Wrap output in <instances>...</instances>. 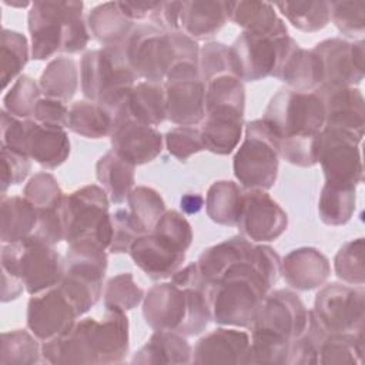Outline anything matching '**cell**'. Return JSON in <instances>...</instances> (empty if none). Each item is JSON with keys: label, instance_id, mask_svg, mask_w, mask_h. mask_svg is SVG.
I'll return each instance as SVG.
<instances>
[{"label": "cell", "instance_id": "83f0119b", "mask_svg": "<svg viewBox=\"0 0 365 365\" xmlns=\"http://www.w3.org/2000/svg\"><path fill=\"white\" fill-rule=\"evenodd\" d=\"M127 120L151 127L160 125L165 120L164 86L145 80L137 81L128 91L123 106L120 123Z\"/></svg>", "mask_w": 365, "mask_h": 365}, {"label": "cell", "instance_id": "f5cc1de1", "mask_svg": "<svg viewBox=\"0 0 365 365\" xmlns=\"http://www.w3.org/2000/svg\"><path fill=\"white\" fill-rule=\"evenodd\" d=\"M198 68L200 76L204 83L211 78L225 74L234 73L230 56V46L221 41H208L200 48L198 57Z\"/></svg>", "mask_w": 365, "mask_h": 365}, {"label": "cell", "instance_id": "8fae6325", "mask_svg": "<svg viewBox=\"0 0 365 365\" xmlns=\"http://www.w3.org/2000/svg\"><path fill=\"white\" fill-rule=\"evenodd\" d=\"M1 145L26 154L46 170L60 167L70 155V138L66 128L17 118L1 108Z\"/></svg>", "mask_w": 365, "mask_h": 365}, {"label": "cell", "instance_id": "603a6c76", "mask_svg": "<svg viewBox=\"0 0 365 365\" xmlns=\"http://www.w3.org/2000/svg\"><path fill=\"white\" fill-rule=\"evenodd\" d=\"M251 345L248 332L235 327L215 328L192 348L194 364H247Z\"/></svg>", "mask_w": 365, "mask_h": 365}, {"label": "cell", "instance_id": "b9f144b4", "mask_svg": "<svg viewBox=\"0 0 365 365\" xmlns=\"http://www.w3.org/2000/svg\"><path fill=\"white\" fill-rule=\"evenodd\" d=\"M31 331L13 329L1 334L0 364L30 365L41 361V345Z\"/></svg>", "mask_w": 365, "mask_h": 365}, {"label": "cell", "instance_id": "7402d4cb", "mask_svg": "<svg viewBox=\"0 0 365 365\" xmlns=\"http://www.w3.org/2000/svg\"><path fill=\"white\" fill-rule=\"evenodd\" d=\"M110 141L111 150L134 167L151 163L164 148V137L155 127L131 120L120 123L113 130Z\"/></svg>", "mask_w": 365, "mask_h": 365}, {"label": "cell", "instance_id": "6da1fadb", "mask_svg": "<svg viewBox=\"0 0 365 365\" xmlns=\"http://www.w3.org/2000/svg\"><path fill=\"white\" fill-rule=\"evenodd\" d=\"M208 282L197 262L177 269L168 282L153 285L143 299V317L153 331H171L184 336L200 335L211 321Z\"/></svg>", "mask_w": 365, "mask_h": 365}, {"label": "cell", "instance_id": "e0dca14e", "mask_svg": "<svg viewBox=\"0 0 365 365\" xmlns=\"http://www.w3.org/2000/svg\"><path fill=\"white\" fill-rule=\"evenodd\" d=\"M78 317L73 302L63 289L56 285L30 297L26 322L29 331H31L37 339L46 342L70 331Z\"/></svg>", "mask_w": 365, "mask_h": 365}, {"label": "cell", "instance_id": "cb8c5ba5", "mask_svg": "<svg viewBox=\"0 0 365 365\" xmlns=\"http://www.w3.org/2000/svg\"><path fill=\"white\" fill-rule=\"evenodd\" d=\"M281 275L294 289H318L331 275L329 259L315 247H299L281 259Z\"/></svg>", "mask_w": 365, "mask_h": 365}, {"label": "cell", "instance_id": "4dcf8cb0", "mask_svg": "<svg viewBox=\"0 0 365 365\" xmlns=\"http://www.w3.org/2000/svg\"><path fill=\"white\" fill-rule=\"evenodd\" d=\"M135 24L123 14L117 1L97 4L87 14L88 31L103 47L124 44Z\"/></svg>", "mask_w": 365, "mask_h": 365}, {"label": "cell", "instance_id": "d6a6232c", "mask_svg": "<svg viewBox=\"0 0 365 365\" xmlns=\"http://www.w3.org/2000/svg\"><path fill=\"white\" fill-rule=\"evenodd\" d=\"M245 190L235 181L218 180L212 182L205 195V211L208 218L220 225L237 227Z\"/></svg>", "mask_w": 365, "mask_h": 365}, {"label": "cell", "instance_id": "d590c367", "mask_svg": "<svg viewBox=\"0 0 365 365\" xmlns=\"http://www.w3.org/2000/svg\"><path fill=\"white\" fill-rule=\"evenodd\" d=\"M228 17L242 31L269 33L287 27L284 20L277 14L274 4L267 1H228Z\"/></svg>", "mask_w": 365, "mask_h": 365}, {"label": "cell", "instance_id": "484cf974", "mask_svg": "<svg viewBox=\"0 0 365 365\" xmlns=\"http://www.w3.org/2000/svg\"><path fill=\"white\" fill-rule=\"evenodd\" d=\"M258 242L244 235H235L205 248L195 261L202 278L210 284L217 281L227 269L254 258Z\"/></svg>", "mask_w": 365, "mask_h": 365}, {"label": "cell", "instance_id": "30bf717a", "mask_svg": "<svg viewBox=\"0 0 365 365\" xmlns=\"http://www.w3.org/2000/svg\"><path fill=\"white\" fill-rule=\"evenodd\" d=\"M1 271L19 278L29 295L44 292L60 284L64 274V258L36 237L20 242L1 244Z\"/></svg>", "mask_w": 365, "mask_h": 365}, {"label": "cell", "instance_id": "94428289", "mask_svg": "<svg viewBox=\"0 0 365 365\" xmlns=\"http://www.w3.org/2000/svg\"><path fill=\"white\" fill-rule=\"evenodd\" d=\"M123 14L131 21H141L151 17L158 1H117Z\"/></svg>", "mask_w": 365, "mask_h": 365}, {"label": "cell", "instance_id": "277c9868", "mask_svg": "<svg viewBox=\"0 0 365 365\" xmlns=\"http://www.w3.org/2000/svg\"><path fill=\"white\" fill-rule=\"evenodd\" d=\"M31 58L41 61L57 53L83 51L91 34L83 1H34L27 14Z\"/></svg>", "mask_w": 365, "mask_h": 365}, {"label": "cell", "instance_id": "52a82bcc", "mask_svg": "<svg viewBox=\"0 0 365 365\" xmlns=\"http://www.w3.org/2000/svg\"><path fill=\"white\" fill-rule=\"evenodd\" d=\"M108 205L107 192L97 184H87L66 194L60 205V214L67 245L93 242L108 251L113 235Z\"/></svg>", "mask_w": 365, "mask_h": 365}, {"label": "cell", "instance_id": "f6af8a7d", "mask_svg": "<svg viewBox=\"0 0 365 365\" xmlns=\"http://www.w3.org/2000/svg\"><path fill=\"white\" fill-rule=\"evenodd\" d=\"M328 334L321 327L312 309H309V318L305 329L291 342L287 365H311L318 364V355L322 341Z\"/></svg>", "mask_w": 365, "mask_h": 365}, {"label": "cell", "instance_id": "91938a15", "mask_svg": "<svg viewBox=\"0 0 365 365\" xmlns=\"http://www.w3.org/2000/svg\"><path fill=\"white\" fill-rule=\"evenodd\" d=\"M181 9L182 1H158L150 21L153 26L164 31H180Z\"/></svg>", "mask_w": 365, "mask_h": 365}, {"label": "cell", "instance_id": "3957f363", "mask_svg": "<svg viewBox=\"0 0 365 365\" xmlns=\"http://www.w3.org/2000/svg\"><path fill=\"white\" fill-rule=\"evenodd\" d=\"M309 309L291 289H271L250 327L247 364L287 365L291 342L305 329Z\"/></svg>", "mask_w": 365, "mask_h": 365}, {"label": "cell", "instance_id": "f907efd6", "mask_svg": "<svg viewBox=\"0 0 365 365\" xmlns=\"http://www.w3.org/2000/svg\"><path fill=\"white\" fill-rule=\"evenodd\" d=\"M331 21L346 37H358L365 31V1H329Z\"/></svg>", "mask_w": 365, "mask_h": 365}, {"label": "cell", "instance_id": "816d5d0a", "mask_svg": "<svg viewBox=\"0 0 365 365\" xmlns=\"http://www.w3.org/2000/svg\"><path fill=\"white\" fill-rule=\"evenodd\" d=\"M167 151L180 161H187L191 155L204 151L200 127L177 125L164 135Z\"/></svg>", "mask_w": 365, "mask_h": 365}, {"label": "cell", "instance_id": "7c38bea8", "mask_svg": "<svg viewBox=\"0 0 365 365\" xmlns=\"http://www.w3.org/2000/svg\"><path fill=\"white\" fill-rule=\"evenodd\" d=\"M107 262V250L97 244H68L64 257V274L58 287L73 302L80 317L88 312L103 295Z\"/></svg>", "mask_w": 365, "mask_h": 365}, {"label": "cell", "instance_id": "60d3db41", "mask_svg": "<svg viewBox=\"0 0 365 365\" xmlns=\"http://www.w3.org/2000/svg\"><path fill=\"white\" fill-rule=\"evenodd\" d=\"M274 7L298 30L315 33L331 21L329 1H281Z\"/></svg>", "mask_w": 365, "mask_h": 365}, {"label": "cell", "instance_id": "9a60e30c", "mask_svg": "<svg viewBox=\"0 0 365 365\" xmlns=\"http://www.w3.org/2000/svg\"><path fill=\"white\" fill-rule=\"evenodd\" d=\"M312 312L327 334L364 331V285H348L342 282L324 284L315 295Z\"/></svg>", "mask_w": 365, "mask_h": 365}, {"label": "cell", "instance_id": "4316f807", "mask_svg": "<svg viewBox=\"0 0 365 365\" xmlns=\"http://www.w3.org/2000/svg\"><path fill=\"white\" fill-rule=\"evenodd\" d=\"M228 20V1L188 0L182 1L180 31L195 41L207 40L215 36Z\"/></svg>", "mask_w": 365, "mask_h": 365}, {"label": "cell", "instance_id": "9f6ffc18", "mask_svg": "<svg viewBox=\"0 0 365 365\" xmlns=\"http://www.w3.org/2000/svg\"><path fill=\"white\" fill-rule=\"evenodd\" d=\"M317 135L279 140V158L297 167L317 165Z\"/></svg>", "mask_w": 365, "mask_h": 365}, {"label": "cell", "instance_id": "6f0895ef", "mask_svg": "<svg viewBox=\"0 0 365 365\" xmlns=\"http://www.w3.org/2000/svg\"><path fill=\"white\" fill-rule=\"evenodd\" d=\"M31 118L41 124L68 128V106L57 98L43 96L36 104Z\"/></svg>", "mask_w": 365, "mask_h": 365}, {"label": "cell", "instance_id": "681fc988", "mask_svg": "<svg viewBox=\"0 0 365 365\" xmlns=\"http://www.w3.org/2000/svg\"><path fill=\"white\" fill-rule=\"evenodd\" d=\"M64 195L56 177L47 171L34 174L23 190V197L38 211L60 208Z\"/></svg>", "mask_w": 365, "mask_h": 365}, {"label": "cell", "instance_id": "ac0fdd59", "mask_svg": "<svg viewBox=\"0 0 365 365\" xmlns=\"http://www.w3.org/2000/svg\"><path fill=\"white\" fill-rule=\"evenodd\" d=\"M237 227L252 242H269L287 231L288 215L267 191L245 190Z\"/></svg>", "mask_w": 365, "mask_h": 365}, {"label": "cell", "instance_id": "8d00e7d4", "mask_svg": "<svg viewBox=\"0 0 365 365\" xmlns=\"http://www.w3.org/2000/svg\"><path fill=\"white\" fill-rule=\"evenodd\" d=\"M80 73L70 57H56L40 74L38 86L43 96L68 103L78 90Z\"/></svg>", "mask_w": 365, "mask_h": 365}, {"label": "cell", "instance_id": "ee69618b", "mask_svg": "<svg viewBox=\"0 0 365 365\" xmlns=\"http://www.w3.org/2000/svg\"><path fill=\"white\" fill-rule=\"evenodd\" d=\"M215 107H227L244 113V81L234 73L220 74L205 83V110Z\"/></svg>", "mask_w": 365, "mask_h": 365}, {"label": "cell", "instance_id": "e7e4bbea", "mask_svg": "<svg viewBox=\"0 0 365 365\" xmlns=\"http://www.w3.org/2000/svg\"><path fill=\"white\" fill-rule=\"evenodd\" d=\"M3 4L6 6H10V7H19V9H24V7H30L31 3L29 1H7V0H3Z\"/></svg>", "mask_w": 365, "mask_h": 365}, {"label": "cell", "instance_id": "db71d44e", "mask_svg": "<svg viewBox=\"0 0 365 365\" xmlns=\"http://www.w3.org/2000/svg\"><path fill=\"white\" fill-rule=\"evenodd\" d=\"M113 222V235L108 247V252L111 254H124L128 252L133 242L143 235V230L138 227L135 220L133 218L128 208H117L111 214Z\"/></svg>", "mask_w": 365, "mask_h": 365}, {"label": "cell", "instance_id": "4fadbf2b", "mask_svg": "<svg viewBox=\"0 0 365 365\" xmlns=\"http://www.w3.org/2000/svg\"><path fill=\"white\" fill-rule=\"evenodd\" d=\"M262 118L279 140L315 137L325 127V111L317 91L278 90L269 100Z\"/></svg>", "mask_w": 365, "mask_h": 365}, {"label": "cell", "instance_id": "680465c9", "mask_svg": "<svg viewBox=\"0 0 365 365\" xmlns=\"http://www.w3.org/2000/svg\"><path fill=\"white\" fill-rule=\"evenodd\" d=\"M33 237L50 245H56L64 240V227L60 208L38 211V221Z\"/></svg>", "mask_w": 365, "mask_h": 365}, {"label": "cell", "instance_id": "ab89813d", "mask_svg": "<svg viewBox=\"0 0 365 365\" xmlns=\"http://www.w3.org/2000/svg\"><path fill=\"white\" fill-rule=\"evenodd\" d=\"M364 331L349 334H328L321 344L318 364L359 365L364 362Z\"/></svg>", "mask_w": 365, "mask_h": 365}, {"label": "cell", "instance_id": "5bb4252c", "mask_svg": "<svg viewBox=\"0 0 365 365\" xmlns=\"http://www.w3.org/2000/svg\"><path fill=\"white\" fill-rule=\"evenodd\" d=\"M362 138L354 133L324 127L317 135V164L321 165L325 182L356 188L364 180L361 155Z\"/></svg>", "mask_w": 365, "mask_h": 365}, {"label": "cell", "instance_id": "44dd1931", "mask_svg": "<svg viewBox=\"0 0 365 365\" xmlns=\"http://www.w3.org/2000/svg\"><path fill=\"white\" fill-rule=\"evenodd\" d=\"M325 111V127L341 128L364 137L365 101L354 86H321L317 90Z\"/></svg>", "mask_w": 365, "mask_h": 365}, {"label": "cell", "instance_id": "74e56055", "mask_svg": "<svg viewBox=\"0 0 365 365\" xmlns=\"http://www.w3.org/2000/svg\"><path fill=\"white\" fill-rule=\"evenodd\" d=\"M356 208V188L325 182L318 198L319 220L329 227L345 225Z\"/></svg>", "mask_w": 365, "mask_h": 365}, {"label": "cell", "instance_id": "ffe728a7", "mask_svg": "<svg viewBox=\"0 0 365 365\" xmlns=\"http://www.w3.org/2000/svg\"><path fill=\"white\" fill-rule=\"evenodd\" d=\"M133 262L153 281L170 278L185 261L187 250L153 230L140 235L128 251Z\"/></svg>", "mask_w": 365, "mask_h": 365}, {"label": "cell", "instance_id": "e575fe53", "mask_svg": "<svg viewBox=\"0 0 365 365\" xmlns=\"http://www.w3.org/2000/svg\"><path fill=\"white\" fill-rule=\"evenodd\" d=\"M135 167L113 150L101 155L96 164V177L114 204L127 201L135 182Z\"/></svg>", "mask_w": 365, "mask_h": 365}, {"label": "cell", "instance_id": "d4e9b609", "mask_svg": "<svg viewBox=\"0 0 365 365\" xmlns=\"http://www.w3.org/2000/svg\"><path fill=\"white\" fill-rule=\"evenodd\" d=\"M242 133L244 113L234 108H207L200 124L204 150L217 155L231 154L240 145Z\"/></svg>", "mask_w": 365, "mask_h": 365}, {"label": "cell", "instance_id": "1f68e13d", "mask_svg": "<svg viewBox=\"0 0 365 365\" xmlns=\"http://www.w3.org/2000/svg\"><path fill=\"white\" fill-rule=\"evenodd\" d=\"M0 212L1 244L20 242L33 235L38 221V210L24 197L1 195Z\"/></svg>", "mask_w": 365, "mask_h": 365}, {"label": "cell", "instance_id": "d6986e66", "mask_svg": "<svg viewBox=\"0 0 365 365\" xmlns=\"http://www.w3.org/2000/svg\"><path fill=\"white\" fill-rule=\"evenodd\" d=\"M324 70L322 86H356L364 80L365 41L341 37L322 40L314 46Z\"/></svg>", "mask_w": 365, "mask_h": 365}, {"label": "cell", "instance_id": "f1b7e54d", "mask_svg": "<svg viewBox=\"0 0 365 365\" xmlns=\"http://www.w3.org/2000/svg\"><path fill=\"white\" fill-rule=\"evenodd\" d=\"M131 364H192V348L187 336L171 331H154L134 354Z\"/></svg>", "mask_w": 365, "mask_h": 365}, {"label": "cell", "instance_id": "836d02e7", "mask_svg": "<svg viewBox=\"0 0 365 365\" xmlns=\"http://www.w3.org/2000/svg\"><path fill=\"white\" fill-rule=\"evenodd\" d=\"M115 127L114 115L100 103L78 100L68 107V130L84 138L110 137Z\"/></svg>", "mask_w": 365, "mask_h": 365}, {"label": "cell", "instance_id": "9c48e42d", "mask_svg": "<svg viewBox=\"0 0 365 365\" xmlns=\"http://www.w3.org/2000/svg\"><path fill=\"white\" fill-rule=\"evenodd\" d=\"M298 46L287 27L269 33L242 31L230 46L232 71L242 81L277 78L285 60Z\"/></svg>", "mask_w": 365, "mask_h": 365}, {"label": "cell", "instance_id": "7dc6e473", "mask_svg": "<svg viewBox=\"0 0 365 365\" xmlns=\"http://www.w3.org/2000/svg\"><path fill=\"white\" fill-rule=\"evenodd\" d=\"M364 238L351 240L339 247L334 257L335 275L348 285H364L365 267H364Z\"/></svg>", "mask_w": 365, "mask_h": 365}, {"label": "cell", "instance_id": "11a10c76", "mask_svg": "<svg viewBox=\"0 0 365 365\" xmlns=\"http://www.w3.org/2000/svg\"><path fill=\"white\" fill-rule=\"evenodd\" d=\"M30 170L31 160L26 154L1 145V195H6L9 187L21 184Z\"/></svg>", "mask_w": 365, "mask_h": 365}, {"label": "cell", "instance_id": "f35d334b", "mask_svg": "<svg viewBox=\"0 0 365 365\" xmlns=\"http://www.w3.org/2000/svg\"><path fill=\"white\" fill-rule=\"evenodd\" d=\"M31 56L27 37L20 31L3 29L0 36V80L3 88L11 81H16L23 68L26 67L29 57Z\"/></svg>", "mask_w": 365, "mask_h": 365}, {"label": "cell", "instance_id": "7bdbcfd3", "mask_svg": "<svg viewBox=\"0 0 365 365\" xmlns=\"http://www.w3.org/2000/svg\"><path fill=\"white\" fill-rule=\"evenodd\" d=\"M128 211L144 234L153 231L161 215L167 211L161 194L147 185L134 187L127 197Z\"/></svg>", "mask_w": 365, "mask_h": 365}, {"label": "cell", "instance_id": "8992f818", "mask_svg": "<svg viewBox=\"0 0 365 365\" xmlns=\"http://www.w3.org/2000/svg\"><path fill=\"white\" fill-rule=\"evenodd\" d=\"M137 80L123 44L88 50L81 57V93L86 100L104 106L114 115L115 125L120 123L127 94Z\"/></svg>", "mask_w": 365, "mask_h": 365}, {"label": "cell", "instance_id": "be15d7a7", "mask_svg": "<svg viewBox=\"0 0 365 365\" xmlns=\"http://www.w3.org/2000/svg\"><path fill=\"white\" fill-rule=\"evenodd\" d=\"M204 202H205V200L200 192H185L180 200V208H181L182 214L192 215V214H197L202 208Z\"/></svg>", "mask_w": 365, "mask_h": 365}, {"label": "cell", "instance_id": "ba28073f", "mask_svg": "<svg viewBox=\"0 0 365 365\" xmlns=\"http://www.w3.org/2000/svg\"><path fill=\"white\" fill-rule=\"evenodd\" d=\"M279 168V138L272 127L257 118L244 127V140L232 158L234 177L244 190L268 191Z\"/></svg>", "mask_w": 365, "mask_h": 365}, {"label": "cell", "instance_id": "2e32d148", "mask_svg": "<svg viewBox=\"0 0 365 365\" xmlns=\"http://www.w3.org/2000/svg\"><path fill=\"white\" fill-rule=\"evenodd\" d=\"M165 120L175 125H198L205 115V83L198 63H178L165 76Z\"/></svg>", "mask_w": 365, "mask_h": 365}, {"label": "cell", "instance_id": "5b68a950", "mask_svg": "<svg viewBox=\"0 0 365 365\" xmlns=\"http://www.w3.org/2000/svg\"><path fill=\"white\" fill-rule=\"evenodd\" d=\"M124 51L138 78L161 83L178 63H198L200 47L182 31H164L151 23H138L127 37Z\"/></svg>", "mask_w": 365, "mask_h": 365}, {"label": "cell", "instance_id": "6125c7cd", "mask_svg": "<svg viewBox=\"0 0 365 365\" xmlns=\"http://www.w3.org/2000/svg\"><path fill=\"white\" fill-rule=\"evenodd\" d=\"M23 291H26V287L19 278L1 271V301L3 302L17 299Z\"/></svg>", "mask_w": 365, "mask_h": 365}, {"label": "cell", "instance_id": "bcb514c9", "mask_svg": "<svg viewBox=\"0 0 365 365\" xmlns=\"http://www.w3.org/2000/svg\"><path fill=\"white\" fill-rule=\"evenodd\" d=\"M41 97L38 83L30 76L21 74L4 94L3 110L17 118H30Z\"/></svg>", "mask_w": 365, "mask_h": 365}, {"label": "cell", "instance_id": "7a4b0ae2", "mask_svg": "<svg viewBox=\"0 0 365 365\" xmlns=\"http://www.w3.org/2000/svg\"><path fill=\"white\" fill-rule=\"evenodd\" d=\"M130 349L128 318L124 311L106 308L104 315L83 318L70 331L41 344L47 364H120Z\"/></svg>", "mask_w": 365, "mask_h": 365}, {"label": "cell", "instance_id": "f546056e", "mask_svg": "<svg viewBox=\"0 0 365 365\" xmlns=\"http://www.w3.org/2000/svg\"><path fill=\"white\" fill-rule=\"evenodd\" d=\"M278 80L291 90L315 91L324 83V70L319 54L314 48L298 46L281 67Z\"/></svg>", "mask_w": 365, "mask_h": 365}, {"label": "cell", "instance_id": "c3c4849f", "mask_svg": "<svg viewBox=\"0 0 365 365\" xmlns=\"http://www.w3.org/2000/svg\"><path fill=\"white\" fill-rule=\"evenodd\" d=\"M144 295L131 272H120L106 282L103 302L104 308H117L127 312L143 302Z\"/></svg>", "mask_w": 365, "mask_h": 365}]
</instances>
